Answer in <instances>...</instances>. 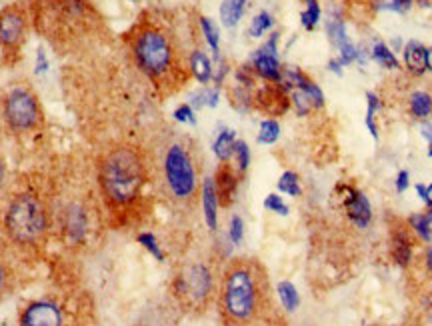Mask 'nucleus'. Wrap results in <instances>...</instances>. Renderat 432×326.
I'll list each match as a JSON object with an SVG mask.
<instances>
[{
	"label": "nucleus",
	"mask_w": 432,
	"mask_h": 326,
	"mask_svg": "<svg viewBox=\"0 0 432 326\" xmlns=\"http://www.w3.org/2000/svg\"><path fill=\"white\" fill-rule=\"evenodd\" d=\"M52 236L72 253L91 250L99 243L106 216L102 208L92 153L56 156L46 168Z\"/></svg>",
	"instance_id": "obj_1"
},
{
	"label": "nucleus",
	"mask_w": 432,
	"mask_h": 326,
	"mask_svg": "<svg viewBox=\"0 0 432 326\" xmlns=\"http://www.w3.org/2000/svg\"><path fill=\"white\" fill-rule=\"evenodd\" d=\"M106 225L124 228L141 218L152 180L151 154L132 141H116L91 151Z\"/></svg>",
	"instance_id": "obj_2"
},
{
	"label": "nucleus",
	"mask_w": 432,
	"mask_h": 326,
	"mask_svg": "<svg viewBox=\"0 0 432 326\" xmlns=\"http://www.w3.org/2000/svg\"><path fill=\"white\" fill-rule=\"evenodd\" d=\"M52 236L46 176L24 170L6 180L0 193V238L21 258L44 253Z\"/></svg>",
	"instance_id": "obj_3"
},
{
	"label": "nucleus",
	"mask_w": 432,
	"mask_h": 326,
	"mask_svg": "<svg viewBox=\"0 0 432 326\" xmlns=\"http://www.w3.org/2000/svg\"><path fill=\"white\" fill-rule=\"evenodd\" d=\"M216 302L222 326H262L278 310L268 270L252 256H236L226 263Z\"/></svg>",
	"instance_id": "obj_4"
},
{
	"label": "nucleus",
	"mask_w": 432,
	"mask_h": 326,
	"mask_svg": "<svg viewBox=\"0 0 432 326\" xmlns=\"http://www.w3.org/2000/svg\"><path fill=\"white\" fill-rule=\"evenodd\" d=\"M24 6L32 29L62 56L96 49L102 19L91 0H26Z\"/></svg>",
	"instance_id": "obj_5"
},
{
	"label": "nucleus",
	"mask_w": 432,
	"mask_h": 326,
	"mask_svg": "<svg viewBox=\"0 0 432 326\" xmlns=\"http://www.w3.org/2000/svg\"><path fill=\"white\" fill-rule=\"evenodd\" d=\"M131 54L142 74H146L159 88L174 91L186 78L176 42L171 32L154 19L142 16L126 34Z\"/></svg>",
	"instance_id": "obj_6"
},
{
	"label": "nucleus",
	"mask_w": 432,
	"mask_h": 326,
	"mask_svg": "<svg viewBox=\"0 0 432 326\" xmlns=\"http://www.w3.org/2000/svg\"><path fill=\"white\" fill-rule=\"evenodd\" d=\"M152 180H159L162 193L169 200L182 208L196 206L199 198V166L194 163L191 148L181 141H172L164 146L161 161H152Z\"/></svg>",
	"instance_id": "obj_7"
},
{
	"label": "nucleus",
	"mask_w": 432,
	"mask_h": 326,
	"mask_svg": "<svg viewBox=\"0 0 432 326\" xmlns=\"http://www.w3.org/2000/svg\"><path fill=\"white\" fill-rule=\"evenodd\" d=\"M171 290L182 312L201 316L211 308L218 288L214 285V272L204 260H186L172 276Z\"/></svg>",
	"instance_id": "obj_8"
},
{
	"label": "nucleus",
	"mask_w": 432,
	"mask_h": 326,
	"mask_svg": "<svg viewBox=\"0 0 432 326\" xmlns=\"http://www.w3.org/2000/svg\"><path fill=\"white\" fill-rule=\"evenodd\" d=\"M0 114L6 131L16 138H32L44 131V111L31 84H12L2 96Z\"/></svg>",
	"instance_id": "obj_9"
},
{
	"label": "nucleus",
	"mask_w": 432,
	"mask_h": 326,
	"mask_svg": "<svg viewBox=\"0 0 432 326\" xmlns=\"http://www.w3.org/2000/svg\"><path fill=\"white\" fill-rule=\"evenodd\" d=\"M31 19L22 2H14L0 12V52L6 62H16L29 36Z\"/></svg>",
	"instance_id": "obj_10"
},
{
	"label": "nucleus",
	"mask_w": 432,
	"mask_h": 326,
	"mask_svg": "<svg viewBox=\"0 0 432 326\" xmlns=\"http://www.w3.org/2000/svg\"><path fill=\"white\" fill-rule=\"evenodd\" d=\"M19 326H66V310L59 298L41 296L22 306Z\"/></svg>",
	"instance_id": "obj_11"
},
{
	"label": "nucleus",
	"mask_w": 432,
	"mask_h": 326,
	"mask_svg": "<svg viewBox=\"0 0 432 326\" xmlns=\"http://www.w3.org/2000/svg\"><path fill=\"white\" fill-rule=\"evenodd\" d=\"M242 173L236 168V164L231 161H224L218 164L216 174H214V190H216V198H218V206L228 208L232 203L236 200V193H238V184H241Z\"/></svg>",
	"instance_id": "obj_12"
},
{
	"label": "nucleus",
	"mask_w": 432,
	"mask_h": 326,
	"mask_svg": "<svg viewBox=\"0 0 432 326\" xmlns=\"http://www.w3.org/2000/svg\"><path fill=\"white\" fill-rule=\"evenodd\" d=\"M16 258H21V256L0 238V302L19 285Z\"/></svg>",
	"instance_id": "obj_13"
},
{
	"label": "nucleus",
	"mask_w": 432,
	"mask_h": 326,
	"mask_svg": "<svg viewBox=\"0 0 432 326\" xmlns=\"http://www.w3.org/2000/svg\"><path fill=\"white\" fill-rule=\"evenodd\" d=\"M391 248H392V256L398 265L406 266L408 260H411V253H412V245L411 238H408V230L406 226L398 225L392 226L391 233Z\"/></svg>",
	"instance_id": "obj_14"
},
{
	"label": "nucleus",
	"mask_w": 432,
	"mask_h": 326,
	"mask_svg": "<svg viewBox=\"0 0 432 326\" xmlns=\"http://www.w3.org/2000/svg\"><path fill=\"white\" fill-rule=\"evenodd\" d=\"M252 62H254V71H256V74H261L262 78H266V81L271 82H281L282 72L274 54H268V52H264L261 49V51H256Z\"/></svg>",
	"instance_id": "obj_15"
},
{
	"label": "nucleus",
	"mask_w": 432,
	"mask_h": 326,
	"mask_svg": "<svg viewBox=\"0 0 432 326\" xmlns=\"http://www.w3.org/2000/svg\"><path fill=\"white\" fill-rule=\"evenodd\" d=\"M258 102H261V106L264 111H268L271 114H281L286 111V106H288V98L284 96V92H282L281 86H276V84H272L268 88H264V91L258 94Z\"/></svg>",
	"instance_id": "obj_16"
},
{
	"label": "nucleus",
	"mask_w": 432,
	"mask_h": 326,
	"mask_svg": "<svg viewBox=\"0 0 432 326\" xmlns=\"http://www.w3.org/2000/svg\"><path fill=\"white\" fill-rule=\"evenodd\" d=\"M202 204H204V218L206 225L211 226V230L216 228V210H218V198H216V190H214V180L212 178H204L201 186Z\"/></svg>",
	"instance_id": "obj_17"
},
{
	"label": "nucleus",
	"mask_w": 432,
	"mask_h": 326,
	"mask_svg": "<svg viewBox=\"0 0 432 326\" xmlns=\"http://www.w3.org/2000/svg\"><path fill=\"white\" fill-rule=\"evenodd\" d=\"M346 210L351 213L352 220L358 226H366L371 220V204L366 200V196L362 193H351L346 200Z\"/></svg>",
	"instance_id": "obj_18"
},
{
	"label": "nucleus",
	"mask_w": 432,
	"mask_h": 326,
	"mask_svg": "<svg viewBox=\"0 0 432 326\" xmlns=\"http://www.w3.org/2000/svg\"><path fill=\"white\" fill-rule=\"evenodd\" d=\"M189 68L194 74V78L202 84H206V82L212 78V64L209 61V56L204 54L202 51H192L189 54Z\"/></svg>",
	"instance_id": "obj_19"
},
{
	"label": "nucleus",
	"mask_w": 432,
	"mask_h": 326,
	"mask_svg": "<svg viewBox=\"0 0 432 326\" xmlns=\"http://www.w3.org/2000/svg\"><path fill=\"white\" fill-rule=\"evenodd\" d=\"M404 61H406V66L414 74H421L426 68V49L422 46L421 42H408L406 49H404Z\"/></svg>",
	"instance_id": "obj_20"
},
{
	"label": "nucleus",
	"mask_w": 432,
	"mask_h": 326,
	"mask_svg": "<svg viewBox=\"0 0 432 326\" xmlns=\"http://www.w3.org/2000/svg\"><path fill=\"white\" fill-rule=\"evenodd\" d=\"M244 14V0H224L221 4V21L224 26H236Z\"/></svg>",
	"instance_id": "obj_21"
},
{
	"label": "nucleus",
	"mask_w": 432,
	"mask_h": 326,
	"mask_svg": "<svg viewBox=\"0 0 432 326\" xmlns=\"http://www.w3.org/2000/svg\"><path fill=\"white\" fill-rule=\"evenodd\" d=\"M332 36H334V42L338 44V51H341V56L344 62H351L354 61V56H356V51H354V46L348 41V36H346V32H344V24L342 22H334L331 26Z\"/></svg>",
	"instance_id": "obj_22"
},
{
	"label": "nucleus",
	"mask_w": 432,
	"mask_h": 326,
	"mask_svg": "<svg viewBox=\"0 0 432 326\" xmlns=\"http://www.w3.org/2000/svg\"><path fill=\"white\" fill-rule=\"evenodd\" d=\"M234 143H236V134L232 133V131H224V133H221V136L216 138V143H214V154L218 156L221 163L231 161L232 151H234Z\"/></svg>",
	"instance_id": "obj_23"
},
{
	"label": "nucleus",
	"mask_w": 432,
	"mask_h": 326,
	"mask_svg": "<svg viewBox=\"0 0 432 326\" xmlns=\"http://www.w3.org/2000/svg\"><path fill=\"white\" fill-rule=\"evenodd\" d=\"M432 108V98L426 92H414L411 96V111L414 116H426Z\"/></svg>",
	"instance_id": "obj_24"
},
{
	"label": "nucleus",
	"mask_w": 432,
	"mask_h": 326,
	"mask_svg": "<svg viewBox=\"0 0 432 326\" xmlns=\"http://www.w3.org/2000/svg\"><path fill=\"white\" fill-rule=\"evenodd\" d=\"M278 295H281L282 305L286 310H294L296 306H298V292H296V288L291 285V282H281L278 285Z\"/></svg>",
	"instance_id": "obj_25"
},
{
	"label": "nucleus",
	"mask_w": 432,
	"mask_h": 326,
	"mask_svg": "<svg viewBox=\"0 0 432 326\" xmlns=\"http://www.w3.org/2000/svg\"><path fill=\"white\" fill-rule=\"evenodd\" d=\"M232 156H234V164H236V168L244 174V170L248 168V163H251V153H248V146H246V143L236 141V143H234Z\"/></svg>",
	"instance_id": "obj_26"
},
{
	"label": "nucleus",
	"mask_w": 432,
	"mask_h": 326,
	"mask_svg": "<svg viewBox=\"0 0 432 326\" xmlns=\"http://www.w3.org/2000/svg\"><path fill=\"white\" fill-rule=\"evenodd\" d=\"M278 133H281V126L276 121H264L261 124V133H258V143L262 144H272L276 138H278Z\"/></svg>",
	"instance_id": "obj_27"
},
{
	"label": "nucleus",
	"mask_w": 432,
	"mask_h": 326,
	"mask_svg": "<svg viewBox=\"0 0 432 326\" xmlns=\"http://www.w3.org/2000/svg\"><path fill=\"white\" fill-rule=\"evenodd\" d=\"M291 101L292 104H294V108H296V113L301 114V116H304V114L311 111L312 106L311 96L302 91V88H294V91L291 92Z\"/></svg>",
	"instance_id": "obj_28"
},
{
	"label": "nucleus",
	"mask_w": 432,
	"mask_h": 326,
	"mask_svg": "<svg viewBox=\"0 0 432 326\" xmlns=\"http://www.w3.org/2000/svg\"><path fill=\"white\" fill-rule=\"evenodd\" d=\"M278 188H281L282 193L291 194V196H298L301 194V184H298V176L294 173H284L281 176V180H278Z\"/></svg>",
	"instance_id": "obj_29"
},
{
	"label": "nucleus",
	"mask_w": 432,
	"mask_h": 326,
	"mask_svg": "<svg viewBox=\"0 0 432 326\" xmlns=\"http://www.w3.org/2000/svg\"><path fill=\"white\" fill-rule=\"evenodd\" d=\"M372 56L381 62L382 66H386V68H396V66H398V62H396V58H394V54H392V52L386 49V44H382V42H376Z\"/></svg>",
	"instance_id": "obj_30"
},
{
	"label": "nucleus",
	"mask_w": 432,
	"mask_h": 326,
	"mask_svg": "<svg viewBox=\"0 0 432 326\" xmlns=\"http://www.w3.org/2000/svg\"><path fill=\"white\" fill-rule=\"evenodd\" d=\"M321 19V6L316 0H306V11L302 12V24L306 29H312Z\"/></svg>",
	"instance_id": "obj_31"
},
{
	"label": "nucleus",
	"mask_w": 432,
	"mask_h": 326,
	"mask_svg": "<svg viewBox=\"0 0 432 326\" xmlns=\"http://www.w3.org/2000/svg\"><path fill=\"white\" fill-rule=\"evenodd\" d=\"M272 24V19L268 12H261V14H256L251 22V36H262V32L268 31Z\"/></svg>",
	"instance_id": "obj_32"
},
{
	"label": "nucleus",
	"mask_w": 432,
	"mask_h": 326,
	"mask_svg": "<svg viewBox=\"0 0 432 326\" xmlns=\"http://www.w3.org/2000/svg\"><path fill=\"white\" fill-rule=\"evenodd\" d=\"M201 26H202V32H204V36H206V42L211 44L212 51L218 52V31H216L214 22H212L211 19H206V16H202Z\"/></svg>",
	"instance_id": "obj_33"
},
{
	"label": "nucleus",
	"mask_w": 432,
	"mask_h": 326,
	"mask_svg": "<svg viewBox=\"0 0 432 326\" xmlns=\"http://www.w3.org/2000/svg\"><path fill=\"white\" fill-rule=\"evenodd\" d=\"M216 102H218V92L211 91V88H204V91L194 94V104H196V106H204V104L216 106Z\"/></svg>",
	"instance_id": "obj_34"
},
{
	"label": "nucleus",
	"mask_w": 432,
	"mask_h": 326,
	"mask_svg": "<svg viewBox=\"0 0 432 326\" xmlns=\"http://www.w3.org/2000/svg\"><path fill=\"white\" fill-rule=\"evenodd\" d=\"M411 225L416 228V233H418L424 240H431V223L426 220V216H424V214L412 216Z\"/></svg>",
	"instance_id": "obj_35"
},
{
	"label": "nucleus",
	"mask_w": 432,
	"mask_h": 326,
	"mask_svg": "<svg viewBox=\"0 0 432 326\" xmlns=\"http://www.w3.org/2000/svg\"><path fill=\"white\" fill-rule=\"evenodd\" d=\"M366 98H368V113H366V126L371 128V134L376 138L378 133H376V126H374V111L378 108V98L374 96V94H366Z\"/></svg>",
	"instance_id": "obj_36"
},
{
	"label": "nucleus",
	"mask_w": 432,
	"mask_h": 326,
	"mask_svg": "<svg viewBox=\"0 0 432 326\" xmlns=\"http://www.w3.org/2000/svg\"><path fill=\"white\" fill-rule=\"evenodd\" d=\"M264 206L272 210V213H278V214H286L288 213V206L282 203V198L278 194H268L266 196V200H264Z\"/></svg>",
	"instance_id": "obj_37"
},
{
	"label": "nucleus",
	"mask_w": 432,
	"mask_h": 326,
	"mask_svg": "<svg viewBox=\"0 0 432 326\" xmlns=\"http://www.w3.org/2000/svg\"><path fill=\"white\" fill-rule=\"evenodd\" d=\"M139 243L141 245H144L149 250H151L152 255L154 256H159L162 260V253H161V248H159V245H156V240H154V236L151 235V233H142V235H139Z\"/></svg>",
	"instance_id": "obj_38"
},
{
	"label": "nucleus",
	"mask_w": 432,
	"mask_h": 326,
	"mask_svg": "<svg viewBox=\"0 0 432 326\" xmlns=\"http://www.w3.org/2000/svg\"><path fill=\"white\" fill-rule=\"evenodd\" d=\"M242 228H244V225H242L241 216H232L231 238H232V243H234V245H241V243H242Z\"/></svg>",
	"instance_id": "obj_39"
},
{
	"label": "nucleus",
	"mask_w": 432,
	"mask_h": 326,
	"mask_svg": "<svg viewBox=\"0 0 432 326\" xmlns=\"http://www.w3.org/2000/svg\"><path fill=\"white\" fill-rule=\"evenodd\" d=\"M174 118H176L179 123H191V124L196 123V121H194V114H192V108L189 106V104L179 106V108L174 111Z\"/></svg>",
	"instance_id": "obj_40"
},
{
	"label": "nucleus",
	"mask_w": 432,
	"mask_h": 326,
	"mask_svg": "<svg viewBox=\"0 0 432 326\" xmlns=\"http://www.w3.org/2000/svg\"><path fill=\"white\" fill-rule=\"evenodd\" d=\"M262 326H291V325H288L286 316L282 315L281 310H276V312H274V315H272L271 318H268V320H266V322H264Z\"/></svg>",
	"instance_id": "obj_41"
},
{
	"label": "nucleus",
	"mask_w": 432,
	"mask_h": 326,
	"mask_svg": "<svg viewBox=\"0 0 432 326\" xmlns=\"http://www.w3.org/2000/svg\"><path fill=\"white\" fill-rule=\"evenodd\" d=\"M376 4L381 9H386V11H402L398 0H376Z\"/></svg>",
	"instance_id": "obj_42"
},
{
	"label": "nucleus",
	"mask_w": 432,
	"mask_h": 326,
	"mask_svg": "<svg viewBox=\"0 0 432 326\" xmlns=\"http://www.w3.org/2000/svg\"><path fill=\"white\" fill-rule=\"evenodd\" d=\"M9 180V168H6V161H4V156L0 153V188L4 186V183Z\"/></svg>",
	"instance_id": "obj_43"
},
{
	"label": "nucleus",
	"mask_w": 432,
	"mask_h": 326,
	"mask_svg": "<svg viewBox=\"0 0 432 326\" xmlns=\"http://www.w3.org/2000/svg\"><path fill=\"white\" fill-rule=\"evenodd\" d=\"M408 186V173H401L398 174V183H396V190L398 193H404Z\"/></svg>",
	"instance_id": "obj_44"
},
{
	"label": "nucleus",
	"mask_w": 432,
	"mask_h": 326,
	"mask_svg": "<svg viewBox=\"0 0 432 326\" xmlns=\"http://www.w3.org/2000/svg\"><path fill=\"white\" fill-rule=\"evenodd\" d=\"M46 71V56H44V52L39 51V72Z\"/></svg>",
	"instance_id": "obj_45"
},
{
	"label": "nucleus",
	"mask_w": 432,
	"mask_h": 326,
	"mask_svg": "<svg viewBox=\"0 0 432 326\" xmlns=\"http://www.w3.org/2000/svg\"><path fill=\"white\" fill-rule=\"evenodd\" d=\"M426 66L432 71V49H428L426 51Z\"/></svg>",
	"instance_id": "obj_46"
},
{
	"label": "nucleus",
	"mask_w": 432,
	"mask_h": 326,
	"mask_svg": "<svg viewBox=\"0 0 432 326\" xmlns=\"http://www.w3.org/2000/svg\"><path fill=\"white\" fill-rule=\"evenodd\" d=\"M411 2H412V0H398V4H401L402 11H406V9L411 6Z\"/></svg>",
	"instance_id": "obj_47"
},
{
	"label": "nucleus",
	"mask_w": 432,
	"mask_h": 326,
	"mask_svg": "<svg viewBox=\"0 0 432 326\" xmlns=\"http://www.w3.org/2000/svg\"><path fill=\"white\" fill-rule=\"evenodd\" d=\"M426 203L432 204V184L426 188Z\"/></svg>",
	"instance_id": "obj_48"
},
{
	"label": "nucleus",
	"mask_w": 432,
	"mask_h": 326,
	"mask_svg": "<svg viewBox=\"0 0 432 326\" xmlns=\"http://www.w3.org/2000/svg\"><path fill=\"white\" fill-rule=\"evenodd\" d=\"M428 265H431L432 268V250H428Z\"/></svg>",
	"instance_id": "obj_49"
}]
</instances>
